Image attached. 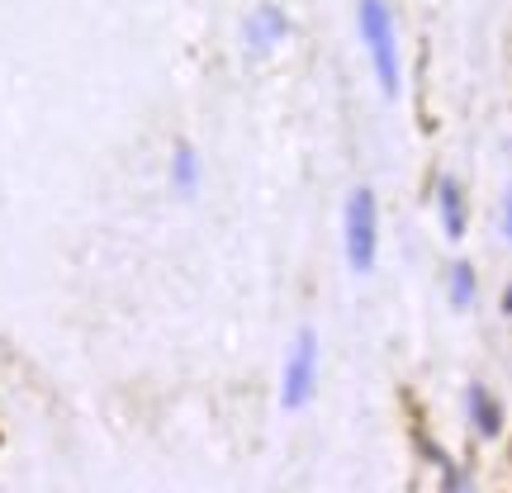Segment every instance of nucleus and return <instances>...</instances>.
<instances>
[{
    "instance_id": "obj_3",
    "label": "nucleus",
    "mask_w": 512,
    "mask_h": 493,
    "mask_svg": "<svg viewBox=\"0 0 512 493\" xmlns=\"http://www.w3.org/2000/svg\"><path fill=\"white\" fill-rule=\"evenodd\" d=\"M318 389V332L299 328L290 351H285V370H280V408L299 413Z\"/></svg>"
},
{
    "instance_id": "obj_10",
    "label": "nucleus",
    "mask_w": 512,
    "mask_h": 493,
    "mask_svg": "<svg viewBox=\"0 0 512 493\" xmlns=\"http://www.w3.org/2000/svg\"><path fill=\"white\" fill-rule=\"evenodd\" d=\"M503 313H512V285L503 290Z\"/></svg>"
},
{
    "instance_id": "obj_1",
    "label": "nucleus",
    "mask_w": 512,
    "mask_h": 493,
    "mask_svg": "<svg viewBox=\"0 0 512 493\" xmlns=\"http://www.w3.org/2000/svg\"><path fill=\"white\" fill-rule=\"evenodd\" d=\"M361 43H366V57L375 67V81H380L384 100H394L403 86V62H399V29H394V10L389 0H361Z\"/></svg>"
},
{
    "instance_id": "obj_9",
    "label": "nucleus",
    "mask_w": 512,
    "mask_h": 493,
    "mask_svg": "<svg viewBox=\"0 0 512 493\" xmlns=\"http://www.w3.org/2000/svg\"><path fill=\"white\" fill-rule=\"evenodd\" d=\"M503 238L512 242V190L503 195Z\"/></svg>"
},
{
    "instance_id": "obj_5",
    "label": "nucleus",
    "mask_w": 512,
    "mask_h": 493,
    "mask_svg": "<svg viewBox=\"0 0 512 493\" xmlns=\"http://www.w3.org/2000/svg\"><path fill=\"white\" fill-rule=\"evenodd\" d=\"M465 399H470V422H475L479 437L484 441L503 437V403H498L484 384H470V394H465Z\"/></svg>"
},
{
    "instance_id": "obj_8",
    "label": "nucleus",
    "mask_w": 512,
    "mask_h": 493,
    "mask_svg": "<svg viewBox=\"0 0 512 493\" xmlns=\"http://www.w3.org/2000/svg\"><path fill=\"white\" fill-rule=\"evenodd\" d=\"M171 181H176V190H195L200 185V157L190 152V147H176V157H171Z\"/></svg>"
},
{
    "instance_id": "obj_7",
    "label": "nucleus",
    "mask_w": 512,
    "mask_h": 493,
    "mask_svg": "<svg viewBox=\"0 0 512 493\" xmlns=\"http://www.w3.org/2000/svg\"><path fill=\"white\" fill-rule=\"evenodd\" d=\"M475 294H479V275H475V266L470 261H456L451 266V304H456L460 313L475 304Z\"/></svg>"
},
{
    "instance_id": "obj_4",
    "label": "nucleus",
    "mask_w": 512,
    "mask_h": 493,
    "mask_svg": "<svg viewBox=\"0 0 512 493\" xmlns=\"http://www.w3.org/2000/svg\"><path fill=\"white\" fill-rule=\"evenodd\" d=\"M437 214H441V228H446V238H451V242L465 238V228H470V214H465V190H460L456 176H441V181H437Z\"/></svg>"
},
{
    "instance_id": "obj_2",
    "label": "nucleus",
    "mask_w": 512,
    "mask_h": 493,
    "mask_svg": "<svg viewBox=\"0 0 512 493\" xmlns=\"http://www.w3.org/2000/svg\"><path fill=\"white\" fill-rule=\"evenodd\" d=\"M342 242H347V266L351 275H370L375 256H380V209H375V190L356 185L342 209Z\"/></svg>"
},
{
    "instance_id": "obj_6",
    "label": "nucleus",
    "mask_w": 512,
    "mask_h": 493,
    "mask_svg": "<svg viewBox=\"0 0 512 493\" xmlns=\"http://www.w3.org/2000/svg\"><path fill=\"white\" fill-rule=\"evenodd\" d=\"M290 34V24H285V15L275 10V5H261L252 15V24H247V43H252L256 53H266V48H275L280 38Z\"/></svg>"
}]
</instances>
